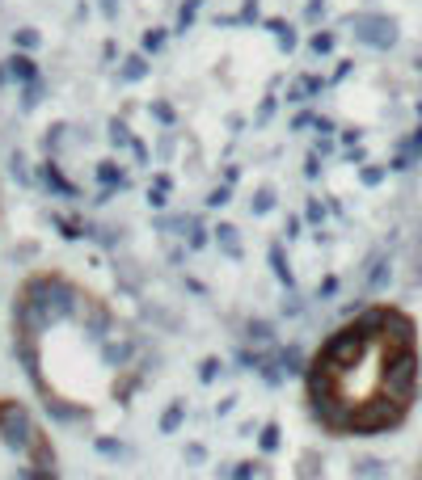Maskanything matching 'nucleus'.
<instances>
[{
  "instance_id": "3",
  "label": "nucleus",
  "mask_w": 422,
  "mask_h": 480,
  "mask_svg": "<svg viewBox=\"0 0 422 480\" xmlns=\"http://www.w3.org/2000/svg\"><path fill=\"white\" fill-rule=\"evenodd\" d=\"M0 480H64L47 422L13 392H0Z\"/></svg>"
},
{
  "instance_id": "2",
  "label": "nucleus",
  "mask_w": 422,
  "mask_h": 480,
  "mask_svg": "<svg viewBox=\"0 0 422 480\" xmlns=\"http://www.w3.org/2000/svg\"><path fill=\"white\" fill-rule=\"evenodd\" d=\"M304 413L330 439H384L422 397V333L401 303H367L304 362Z\"/></svg>"
},
{
  "instance_id": "1",
  "label": "nucleus",
  "mask_w": 422,
  "mask_h": 480,
  "mask_svg": "<svg viewBox=\"0 0 422 480\" xmlns=\"http://www.w3.org/2000/svg\"><path fill=\"white\" fill-rule=\"evenodd\" d=\"M9 350L42 409L72 425L123 413L144 384L136 325L84 278L39 266L9 300Z\"/></svg>"
},
{
  "instance_id": "4",
  "label": "nucleus",
  "mask_w": 422,
  "mask_h": 480,
  "mask_svg": "<svg viewBox=\"0 0 422 480\" xmlns=\"http://www.w3.org/2000/svg\"><path fill=\"white\" fill-rule=\"evenodd\" d=\"M409 480H422V455H418V464H414V472H409Z\"/></svg>"
}]
</instances>
